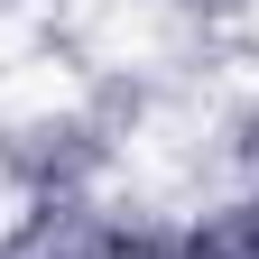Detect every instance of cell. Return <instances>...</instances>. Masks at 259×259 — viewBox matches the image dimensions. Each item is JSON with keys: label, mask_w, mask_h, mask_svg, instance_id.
Instances as JSON below:
<instances>
[{"label": "cell", "mask_w": 259, "mask_h": 259, "mask_svg": "<svg viewBox=\"0 0 259 259\" xmlns=\"http://www.w3.org/2000/svg\"><path fill=\"white\" fill-rule=\"evenodd\" d=\"M194 10H241V0H194Z\"/></svg>", "instance_id": "cell-2"}, {"label": "cell", "mask_w": 259, "mask_h": 259, "mask_svg": "<svg viewBox=\"0 0 259 259\" xmlns=\"http://www.w3.org/2000/svg\"><path fill=\"white\" fill-rule=\"evenodd\" d=\"M93 167H102V130L74 120V111H65V120H37V130H19V139H10V176L37 194V204H65Z\"/></svg>", "instance_id": "cell-1"}]
</instances>
